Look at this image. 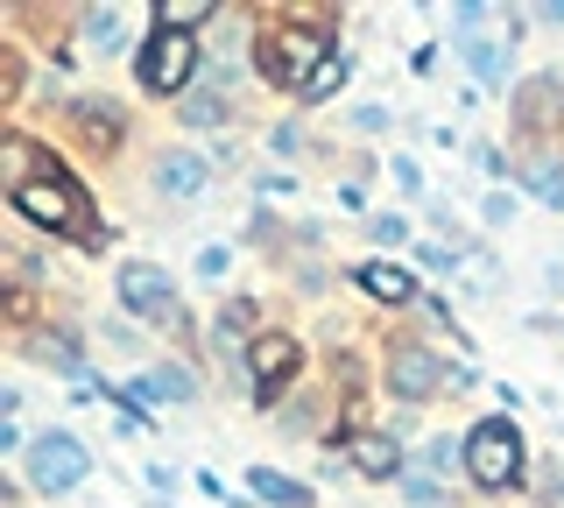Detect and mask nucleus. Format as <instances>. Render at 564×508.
Masks as SVG:
<instances>
[{"label":"nucleus","instance_id":"nucleus-16","mask_svg":"<svg viewBox=\"0 0 564 508\" xmlns=\"http://www.w3.org/2000/svg\"><path fill=\"white\" fill-rule=\"evenodd\" d=\"M141 396H170V402H191L198 396V381L176 375V367H155V375H141Z\"/></svg>","mask_w":564,"mask_h":508},{"label":"nucleus","instance_id":"nucleus-10","mask_svg":"<svg viewBox=\"0 0 564 508\" xmlns=\"http://www.w3.org/2000/svg\"><path fill=\"white\" fill-rule=\"evenodd\" d=\"M360 290L381 296V304H410V296H416L410 269H388V261H360Z\"/></svg>","mask_w":564,"mask_h":508},{"label":"nucleus","instance_id":"nucleus-14","mask_svg":"<svg viewBox=\"0 0 564 508\" xmlns=\"http://www.w3.org/2000/svg\"><path fill=\"white\" fill-rule=\"evenodd\" d=\"M155 22H163L170 36H184V29L212 22V0H155Z\"/></svg>","mask_w":564,"mask_h":508},{"label":"nucleus","instance_id":"nucleus-5","mask_svg":"<svg viewBox=\"0 0 564 508\" xmlns=\"http://www.w3.org/2000/svg\"><path fill=\"white\" fill-rule=\"evenodd\" d=\"M191 64H198V50H191V36H155L149 50H141V85H149V93H184V78H191Z\"/></svg>","mask_w":564,"mask_h":508},{"label":"nucleus","instance_id":"nucleus-9","mask_svg":"<svg viewBox=\"0 0 564 508\" xmlns=\"http://www.w3.org/2000/svg\"><path fill=\"white\" fill-rule=\"evenodd\" d=\"M346 460L367 473V480H388V473L402 466V452H395V437H381V431H352L346 437Z\"/></svg>","mask_w":564,"mask_h":508},{"label":"nucleus","instance_id":"nucleus-7","mask_svg":"<svg viewBox=\"0 0 564 508\" xmlns=\"http://www.w3.org/2000/svg\"><path fill=\"white\" fill-rule=\"evenodd\" d=\"M325 36H275L269 43V72L282 78V85H296V93H304V85L317 78V72H325Z\"/></svg>","mask_w":564,"mask_h":508},{"label":"nucleus","instance_id":"nucleus-11","mask_svg":"<svg viewBox=\"0 0 564 508\" xmlns=\"http://www.w3.org/2000/svg\"><path fill=\"white\" fill-rule=\"evenodd\" d=\"M155 184H163V191H176V198H198V191H205V163H198V155H163Z\"/></svg>","mask_w":564,"mask_h":508},{"label":"nucleus","instance_id":"nucleus-18","mask_svg":"<svg viewBox=\"0 0 564 508\" xmlns=\"http://www.w3.org/2000/svg\"><path fill=\"white\" fill-rule=\"evenodd\" d=\"M339 85H346V57H339V64H325V72H317V78L304 85V99H332Z\"/></svg>","mask_w":564,"mask_h":508},{"label":"nucleus","instance_id":"nucleus-17","mask_svg":"<svg viewBox=\"0 0 564 508\" xmlns=\"http://www.w3.org/2000/svg\"><path fill=\"white\" fill-rule=\"evenodd\" d=\"M85 29H93L99 50H120V8H93V14H85Z\"/></svg>","mask_w":564,"mask_h":508},{"label":"nucleus","instance_id":"nucleus-13","mask_svg":"<svg viewBox=\"0 0 564 508\" xmlns=\"http://www.w3.org/2000/svg\"><path fill=\"white\" fill-rule=\"evenodd\" d=\"M247 480H254V495H261V501H282V508H304V501H311V487L282 480L275 466H254V473H247Z\"/></svg>","mask_w":564,"mask_h":508},{"label":"nucleus","instance_id":"nucleus-4","mask_svg":"<svg viewBox=\"0 0 564 508\" xmlns=\"http://www.w3.org/2000/svg\"><path fill=\"white\" fill-rule=\"evenodd\" d=\"M120 304H128L134 318L163 325L170 311H176V290H170V275L155 269V261H128V269H120Z\"/></svg>","mask_w":564,"mask_h":508},{"label":"nucleus","instance_id":"nucleus-1","mask_svg":"<svg viewBox=\"0 0 564 508\" xmlns=\"http://www.w3.org/2000/svg\"><path fill=\"white\" fill-rule=\"evenodd\" d=\"M466 473H473V487H516V473H522V437L508 417H487V424H473L466 437Z\"/></svg>","mask_w":564,"mask_h":508},{"label":"nucleus","instance_id":"nucleus-8","mask_svg":"<svg viewBox=\"0 0 564 508\" xmlns=\"http://www.w3.org/2000/svg\"><path fill=\"white\" fill-rule=\"evenodd\" d=\"M437 381H445V375H437V360L423 354V346H395V360H388V389H395L402 402H423Z\"/></svg>","mask_w":564,"mask_h":508},{"label":"nucleus","instance_id":"nucleus-15","mask_svg":"<svg viewBox=\"0 0 564 508\" xmlns=\"http://www.w3.org/2000/svg\"><path fill=\"white\" fill-rule=\"evenodd\" d=\"M522 184H529V191H536V198H543V205H557V213H564V170L551 163V155H536V163H529V170H522Z\"/></svg>","mask_w":564,"mask_h":508},{"label":"nucleus","instance_id":"nucleus-21","mask_svg":"<svg viewBox=\"0 0 564 508\" xmlns=\"http://www.w3.org/2000/svg\"><path fill=\"white\" fill-rule=\"evenodd\" d=\"M536 14H543V22H564V0H543Z\"/></svg>","mask_w":564,"mask_h":508},{"label":"nucleus","instance_id":"nucleus-19","mask_svg":"<svg viewBox=\"0 0 564 508\" xmlns=\"http://www.w3.org/2000/svg\"><path fill=\"white\" fill-rule=\"evenodd\" d=\"M219 114H226V107H219L212 93H191V99H184V120H198V128H212Z\"/></svg>","mask_w":564,"mask_h":508},{"label":"nucleus","instance_id":"nucleus-20","mask_svg":"<svg viewBox=\"0 0 564 508\" xmlns=\"http://www.w3.org/2000/svg\"><path fill=\"white\" fill-rule=\"evenodd\" d=\"M402 487H410V501H437V480H431V473H410Z\"/></svg>","mask_w":564,"mask_h":508},{"label":"nucleus","instance_id":"nucleus-3","mask_svg":"<svg viewBox=\"0 0 564 508\" xmlns=\"http://www.w3.org/2000/svg\"><path fill=\"white\" fill-rule=\"evenodd\" d=\"M14 213L35 219V226H57V234H70V226H78V184L29 177V184H14Z\"/></svg>","mask_w":564,"mask_h":508},{"label":"nucleus","instance_id":"nucleus-6","mask_svg":"<svg viewBox=\"0 0 564 508\" xmlns=\"http://www.w3.org/2000/svg\"><path fill=\"white\" fill-rule=\"evenodd\" d=\"M296 360H304V354H296L290 332H261V339L247 346V367H254V396H261V402H275V396H282V381L296 375Z\"/></svg>","mask_w":564,"mask_h":508},{"label":"nucleus","instance_id":"nucleus-12","mask_svg":"<svg viewBox=\"0 0 564 508\" xmlns=\"http://www.w3.org/2000/svg\"><path fill=\"white\" fill-rule=\"evenodd\" d=\"M70 120H78L85 149H113V142H120V114H106V107H93V99H85V107L70 114Z\"/></svg>","mask_w":564,"mask_h":508},{"label":"nucleus","instance_id":"nucleus-2","mask_svg":"<svg viewBox=\"0 0 564 508\" xmlns=\"http://www.w3.org/2000/svg\"><path fill=\"white\" fill-rule=\"evenodd\" d=\"M85 445L78 437H64V431H50V437H35L29 445V480L43 487V495H64V487H78L85 480Z\"/></svg>","mask_w":564,"mask_h":508}]
</instances>
